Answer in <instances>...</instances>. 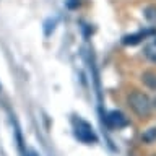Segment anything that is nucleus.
<instances>
[{"instance_id":"obj_9","label":"nucleus","mask_w":156,"mask_h":156,"mask_svg":"<svg viewBox=\"0 0 156 156\" xmlns=\"http://www.w3.org/2000/svg\"><path fill=\"white\" fill-rule=\"evenodd\" d=\"M67 7L68 8H76L78 7V0H67Z\"/></svg>"},{"instance_id":"obj_4","label":"nucleus","mask_w":156,"mask_h":156,"mask_svg":"<svg viewBox=\"0 0 156 156\" xmlns=\"http://www.w3.org/2000/svg\"><path fill=\"white\" fill-rule=\"evenodd\" d=\"M150 34H154V29H145V31L127 34V36L122 37V44H125V46H135V44H138L141 39H145L146 36H150Z\"/></svg>"},{"instance_id":"obj_10","label":"nucleus","mask_w":156,"mask_h":156,"mask_svg":"<svg viewBox=\"0 0 156 156\" xmlns=\"http://www.w3.org/2000/svg\"><path fill=\"white\" fill-rule=\"evenodd\" d=\"M26 156H37V153H36V151H28Z\"/></svg>"},{"instance_id":"obj_1","label":"nucleus","mask_w":156,"mask_h":156,"mask_svg":"<svg viewBox=\"0 0 156 156\" xmlns=\"http://www.w3.org/2000/svg\"><path fill=\"white\" fill-rule=\"evenodd\" d=\"M127 101H129V106L130 109L135 112L138 117H148L151 114V109H153V102L148 96L145 94V93L141 91H133L130 93L129 98H127Z\"/></svg>"},{"instance_id":"obj_5","label":"nucleus","mask_w":156,"mask_h":156,"mask_svg":"<svg viewBox=\"0 0 156 156\" xmlns=\"http://www.w3.org/2000/svg\"><path fill=\"white\" fill-rule=\"evenodd\" d=\"M143 54H145V57L148 58L150 62L156 63V39L151 41L150 44H146L145 49H143Z\"/></svg>"},{"instance_id":"obj_2","label":"nucleus","mask_w":156,"mask_h":156,"mask_svg":"<svg viewBox=\"0 0 156 156\" xmlns=\"http://www.w3.org/2000/svg\"><path fill=\"white\" fill-rule=\"evenodd\" d=\"M73 122V133L81 143H86V145H91V143H96L98 141V136L93 130V127L88 124L86 120L80 119V117H75L72 120Z\"/></svg>"},{"instance_id":"obj_7","label":"nucleus","mask_w":156,"mask_h":156,"mask_svg":"<svg viewBox=\"0 0 156 156\" xmlns=\"http://www.w3.org/2000/svg\"><path fill=\"white\" fill-rule=\"evenodd\" d=\"M143 16L150 24H156V5H148L143 10Z\"/></svg>"},{"instance_id":"obj_3","label":"nucleus","mask_w":156,"mask_h":156,"mask_svg":"<svg viewBox=\"0 0 156 156\" xmlns=\"http://www.w3.org/2000/svg\"><path fill=\"white\" fill-rule=\"evenodd\" d=\"M104 122L109 129H114V130H120L129 125V119L122 111H109L104 117Z\"/></svg>"},{"instance_id":"obj_6","label":"nucleus","mask_w":156,"mask_h":156,"mask_svg":"<svg viewBox=\"0 0 156 156\" xmlns=\"http://www.w3.org/2000/svg\"><path fill=\"white\" fill-rule=\"evenodd\" d=\"M141 81L148 88H151V90H156V73L154 72H145L141 75Z\"/></svg>"},{"instance_id":"obj_8","label":"nucleus","mask_w":156,"mask_h":156,"mask_svg":"<svg viewBox=\"0 0 156 156\" xmlns=\"http://www.w3.org/2000/svg\"><path fill=\"white\" fill-rule=\"evenodd\" d=\"M141 140L145 141V143H151V141L156 140V127H151V129L145 130L143 135H141Z\"/></svg>"}]
</instances>
